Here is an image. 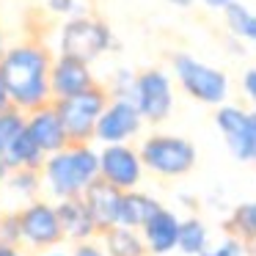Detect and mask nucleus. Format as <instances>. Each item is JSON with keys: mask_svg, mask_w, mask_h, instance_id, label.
Returning a JSON list of instances; mask_svg holds the SVG:
<instances>
[{"mask_svg": "<svg viewBox=\"0 0 256 256\" xmlns=\"http://www.w3.org/2000/svg\"><path fill=\"white\" fill-rule=\"evenodd\" d=\"M122 190L113 188L110 182H105V179H96V182L88 184V190L83 193V201L86 206H88L91 218H94L96 228L102 232H108V228L118 226V206H122Z\"/></svg>", "mask_w": 256, "mask_h": 256, "instance_id": "nucleus-14", "label": "nucleus"}, {"mask_svg": "<svg viewBox=\"0 0 256 256\" xmlns=\"http://www.w3.org/2000/svg\"><path fill=\"white\" fill-rule=\"evenodd\" d=\"M100 242L108 250V256H152L149 248H146L144 234L138 228L113 226L100 234Z\"/></svg>", "mask_w": 256, "mask_h": 256, "instance_id": "nucleus-18", "label": "nucleus"}, {"mask_svg": "<svg viewBox=\"0 0 256 256\" xmlns=\"http://www.w3.org/2000/svg\"><path fill=\"white\" fill-rule=\"evenodd\" d=\"M100 179V152L91 144H69L64 152L50 154L42 168V182L52 201L80 198L91 182Z\"/></svg>", "mask_w": 256, "mask_h": 256, "instance_id": "nucleus-2", "label": "nucleus"}, {"mask_svg": "<svg viewBox=\"0 0 256 256\" xmlns=\"http://www.w3.org/2000/svg\"><path fill=\"white\" fill-rule=\"evenodd\" d=\"M47 6L52 14H80V8H83L78 0H47Z\"/></svg>", "mask_w": 256, "mask_h": 256, "instance_id": "nucleus-28", "label": "nucleus"}, {"mask_svg": "<svg viewBox=\"0 0 256 256\" xmlns=\"http://www.w3.org/2000/svg\"><path fill=\"white\" fill-rule=\"evenodd\" d=\"M250 250H254V254H256V245H254V248H250Z\"/></svg>", "mask_w": 256, "mask_h": 256, "instance_id": "nucleus-39", "label": "nucleus"}, {"mask_svg": "<svg viewBox=\"0 0 256 256\" xmlns=\"http://www.w3.org/2000/svg\"><path fill=\"white\" fill-rule=\"evenodd\" d=\"M94 86L88 64L69 56H58L50 66V94L52 100H66V96L83 94Z\"/></svg>", "mask_w": 256, "mask_h": 256, "instance_id": "nucleus-13", "label": "nucleus"}, {"mask_svg": "<svg viewBox=\"0 0 256 256\" xmlns=\"http://www.w3.org/2000/svg\"><path fill=\"white\" fill-rule=\"evenodd\" d=\"M6 52H8V50L3 47V30H0V61H3V56H6Z\"/></svg>", "mask_w": 256, "mask_h": 256, "instance_id": "nucleus-38", "label": "nucleus"}, {"mask_svg": "<svg viewBox=\"0 0 256 256\" xmlns=\"http://www.w3.org/2000/svg\"><path fill=\"white\" fill-rule=\"evenodd\" d=\"M138 152L146 171L162 179H179L196 168V146L179 135H149Z\"/></svg>", "mask_w": 256, "mask_h": 256, "instance_id": "nucleus-3", "label": "nucleus"}, {"mask_svg": "<svg viewBox=\"0 0 256 256\" xmlns=\"http://www.w3.org/2000/svg\"><path fill=\"white\" fill-rule=\"evenodd\" d=\"M39 256H72V254H66V250H58V248H52V250H44V254H39Z\"/></svg>", "mask_w": 256, "mask_h": 256, "instance_id": "nucleus-36", "label": "nucleus"}, {"mask_svg": "<svg viewBox=\"0 0 256 256\" xmlns=\"http://www.w3.org/2000/svg\"><path fill=\"white\" fill-rule=\"evenodd\" d=\"M174 6H179V8H188V6H193L196 0H171Z\"/></svg>", "mask_w": 256, "mask_h": 256, "instance_id": "nucleus-37", "label": "nucleus"}, {"mask_svg": "<svg viewBox=\"0 0 256 256\" xmlns=\"http://www.w3.org/2000/svg\"><path fill=\"white\" fill-rule=\"evenodd\" d=\"M3 160L8 162V168H12V171H20V168L42 171V168H44L47 154H44V152H42L36 144H34V138H30L28 130H25V132L17 138V144H14L12 149H8V154L3 157Z\"/></svg>", "mask_w": 256, "mask_h": 256, "instance_id": "nucleus-20", "label": "nucleus"}, {"mask_svg": "<svg viewBox=\"0 0 256 256\" xmlns=\"http://www.w3.org/2000/svg\"><path fill=\"white\" fill-rule=\"evenodd\" d=\"M250 140H254V162H256V110L250 113Z\"/></svg>", "mask_w": 256, "mask_h": 256, "instance_id": "nucleus-34", "label": "nucleus"}, {"mask_svg": "<svg viewBox=\"0 0 256 256\" xmlns=\"http://www.w3.org/2000/svg\"><path fill=\"white\" fill-rule=\"evenodd\" d=\"M0 242H6V245H22L20 212H3V215H0Z\"/></svg>", "mask_w": 256, "mask_h": 256, "instance_id": "nucleus-26", "label": "nucleus"}, {"mask_svg": "<svg viewBox=\"0 0 256 256\" xmlns=\"http://www.w3.org/2000/svg\"><path fill=\"white\" fill-rule=\"evenodd\" d=\"M218 132L226 140V149L240 162H254V140H250V113L237 105H220L215 113Z\"/></svg>", "mask_w": 256, "mask_h": 256, "instance_id": "nucleus-11", "label": "nucleus"}, {"mask_svg": "<svg viewBox=\"0 0 256 256\" xmlns=\"http://www.w3.org/2000/svg\"><path fill=\"white\" fill-rule=\"evenodd\" d=\"M174 64V74H176L179 86L188 91L193 100L204 102V105H218L220 108L228 96V78L215 66L196 61L188 52H176L171 58Z\"/></svg>", "mask_w": 256, "mask_h": 256, "instance_id": "nucleus-5", "label": "nucleus"}, {"mask_svg": "<svg viewBox=\"0 0 256 256\" xmlns=\"http://www.w3.org/2000/svg\"><path fill=\"white\" fill-rule=\"evenodd\" d=\"M50 56L36 44H20L3 56L0 74L6 80L12 105L22 113H34L39 108L50 105Z\"/></svg>", "mask_w": 256, "mask_h": 256, "instance_id": "nucleus-1", "label": "nucleus"}, {"mask_svg": "<svg viewBox=\"0 0 256 256\" xmlns=\"http://www.w3.org/2000/svg\"><path fill=\"white\" fill-rule=\"evenodd\" d=\"M25 130H28V135L34 138V144L39 146L47 157L58 154V152H64L69 144H72L66 127H64V122H61V116H58V110H56L52 102L44 105V108H39V110H34V113H28Z\"/></svg>", "mask_w": 256, "mask_h": 256, "instance_id": "nucleus-12", "label": "nucleus"}, {"mask_svg": "<svg viewBox=\"0 0 256 256\" xmlns=\"http://www.w3.org/2000/svg\"><path fill=\"white\" fill-rule=\"evenodd\" d=\"M8 108H14V105H12V96H8L6 80H3V74H0V113L8 110Z\"/></svg>", "mask_w": 256, "mask_h": 256, "instance_id": "nucleus-31", "label": "nucleus"}, {"mask_svg": "<svg viewBox=\"0 0 256 256\" xmlns=\"http://www.w3.org/2000/svg\"><path fill=\"white\" fill-rule=\"evenodd\" d=\"M210 248V228L201 218H182V228H179V248L184 256H201Z\"/></svg>", "mask_w": 256, "mask_h": 256, "instance_id": "nucleus-21", "label": "nucleus"}, {"mask_svg": "<svg viewBox=\"0 0 256 256\" xmlns=\"http://www.w3.org/2000/svg\"><path fill=\"white\" fill-rule=\"evenodd\" d=\"M72 256H108V250L102 248V242L91 240V242H80V245H74Z\"/></svg>", "mask_w": 256, "mask_h": 256, "instance_id": "nucleus-29", "label": "nucleus"}, {"mask_svg": "<svg viewBox=\"0 0 256 256\" xmlns=\"http://www.w3.org/2000/svg\"><path fill=\"white\" fill-rule=\"evenodd\" d=\"M135 86H138V74L130 69H118L113 74V100H135Z\"/></svg>", "mask_w": 256, "mask_h": 256, "instance_id": "nucleus-27", "label": "nucleus"}, {"mask_svg": "<svg viewBox=\"0 0 256 256\" xmlns=\"http://www.w3.org/2000/svg\"><path fill=\"white\" fill-rule=\"evenodd\" d=\"M8 176H12V168H8V162L3 160V157H0V188H6Z\"/></svg>", "mask_w": 256, "mask_h": 256, "instance_id": "nucleus-33", "label": "nucleus"}, {"mask_svg": "<svg viewBox=\"0 0 256 256\" xmlns=\"http://www.w3.org/2000/svg\"><path fill=\"white\" fill-rule=\"evenodd\" d=\"M110 42L113 36L105 22L91 17H74L61 28V56L91 64L110 47Z\"/></svg>", "mask_w": 256, "mask_h": 256, "instance_id": "nucleus-7", "label": "nucleus"}, {"mask_svg": "<svg viewBox=\"0 0 256 256\" xmlns=\"http://www.w3.org/2000/svg\"><path fill=\"white\" fill-rule=\"evenodd\" d=\"M132 102L138 105L144 122H152V124L166 122L171 108H174V91H171L168 74L160 72V69H146V72H140Z\"/></svg>", "mask_w": 256, "mask_h": 256, "instance_id": "nucleus-9", "label": "nucleus"}, {"mask_svg": "<svg viewBox=\"0 0 256 256\" xmlns=\"http://www.w3.org/2000/svg\"><path fill=\"white\" fill-rule=\"evenodd\" d=\"M0 256H28V254H25L22 245H6V242H0Z\"/></svg>", "mask_w": 256, "mask_h": 256, "instance_id": "nucleus-32", "label": "nucleus"}, {"mask_svg": "<svg viewBox=\"0 0 256 256\" xmlns=\"http://www.w3.org/2000/svg\"><path fill=\"white\" fill-rule=\"evenodd\" d=\"M52 105H56L64 127H66L69 140L72 144H88L96 132L102 113H105V108L110 102H108V91L94 83L83 94L66 96V100H52Z\"/></svg>", "mask_w": 256, "mask_h": 256, "instance_id": "nucleus-4", "label": "nucleus"}, {"mask_svg": "<svg viewBox=\"0 0 256 256\" xmlns=\"http://www.w3.org/2000/svg\"><path fill=\"white\" fill-rule=\"evenodd\" d=\"M56 206H58V218H61V226H64V237L69 242L80 245V242H91L94 237H100V228H96L83 196L80 198L58 201Z\"/></svg>", "mask_w": 256, "mask_h": 256, "instance_id": "nucleus-16", "label": "nucleus"}, {"mask_svg": "<svg viewBox=\"0 0 256 256\" xmlns=\"http://www.w3.org/2000/svg\"><path fill=\"white\" fill-rule=\"evenodd\" d=\"M179 228H182V218H179L176 212L162 206V210L140 228L149 254L152 256H168L171 250H176L179 248Z\"/></svg>", "mask_w": 256, "mask_h": 256, "instance_id": "nucleus-15", "label": "nucleus"}, {"mask_svg": "<svg viewBox=\"0 0 256 256\" xmlns=\"http://www.w3.org/2000/svg\"><path fill=\"white\" fill-rule=\"evenodd\" d=\"M242 91L256 102V69H248V72L242 74Z\"/></svg>", "mask_w": 256, "mask_h": 256, "instance_id": "nucleus-30", "label": "nucleus"}, {"mask_svg": "<svg viewBox=\"0 0 256 256\" xmlns=\"http://www.w3.org/2000/svg\"><path fill=\"white\" fill-rule=\"evenodd\" d=\"M223 232L228 237H237L248 248L256 245V201H242L232 210V215L223 220Z\"/></svg>", "mask_w": 256, "mask_h": 256, "instance_id": "nucleus-19", "label": "nucleus"}, {"mask_svg": "<svg viewBox=\"0 0 256 256\" xmlns=\"http://www.w3.org/2000/svg\"><path fill=\"white\" fill-rule=\"evenodd\" d=\"M162 210V204L149 193H140V190H127L122 196V206H118V226L127 228H144L157 212Z\"/></svg>", "mask_w": 256, "mask_h": 256, "instance_id": "nucleus-17", "label": "nucleus"}, {"mask_svg": "<svg viewBox=\"0 0 256 256\" xmlns=\"http://www.w3.org/2000/svg\"><path fill=\"white\" fill-rule=\"evenodd\" d=\"M140 127H144V116H140L138 105L132 100H113L96 124L94 138L105 146L127 144L130 138L140 132Z\"/></svg>", "mask_w": 256, "mask_h": 256, "instance_id": "nucleus-10", "label": "nucleus"}, {"mask_svg": "<svg viewBox=\"0 0 256 256\" xmlns=\"http://www.w3.org/2000/svg\"><path fill=\"white\" fill-rule=\"evenodd\" d=\"M206 6H212V8H226V6H232L234 0H204Z\"/></svg>", "mask_w": 256, "mask_h": 256, "instance_id": "nucleus-35", "label": "nucleus"}, {"mask_svg": "<svg viewBox=\"0 0 256 256\" xmlns=\"http://www.w3.org/2000/svg\"><path fill=\"white\" fill-rule=\"evenodd\" d=\"M144 160L140 152L132 149L127 144H113L100 149V176L105 182H110L113 188H118L122 193L135 190L144 179Z\"/></svg>", "mask_w": 256, "mask_h": 256, "instance_id": "nucleus-8", "label": "nucleus"}, {"mask_svg": "<svg viewBox=\"0 0 256 256\" xmlns=\"http://www.w3.org/2000/svg\"><path fill=\"white\" fill-rule=\"evenodd\" d=\"M44 188V182H42V171H30V168H20V171H12V176H8L6 182V190L12 196H17V198L22 201H36V196H39V190Z\"/></svg>", "mask_w": 256, "mask_h": 256, "instance_id": "nucleus-22", "label": "nucleus"}, {"mask_svg": "<svg viewBox=\"0 0 256 256\" xmlns=\"http://www.w3.org/2000/svg\"><path fill=\"white\" fill-rule=\"evenodd\" d=\"M248 245L240 242L237 237H220L218 242H210V248L204 250L201 256H248Z\"/></svg>", "mask_w": 256, "mask_h": 256, "instance_id": "nucleus-25", "label": "nucleus"}, {"mask_svg": "<svg viewBox=\"0 0 256 256\" xmlns=\"http://www.w3.org/2000/svg\"><path fill=\"white\" fill-rule=\"evenodd\" d=\"M226 12V22L232 28V34L237 39H245V42H256V14L248 12L245 6L240 3H232V6L223 8Z\"/></svg>", "mask_w": 256, "mask_h": 256, "instance_id": "nucleus-24", "label": "nucleus"}, {"mask_svg": "<svg viewBox=\"0 0 256 256\" xmlns=\"http://www.w3.org/2000/svg\"><path fill=\"white\" fill-rule=\"evenodd\" d=\"M20 212V226H22V248L28 250H52L64 242V226L58 218V206L47 198H36L25 204Z\"/></svg>", "mask_w": 256, "mask_h": 256, "instance_id": "nucleus-6", "label": "nucleus"}, {"mask_svg": "<svg viewBox=\"0 0 256 256\" xmlns=\"http://www.w3.org/2000/svg\"><path fill=\"white\" fill-rule=\"evenodd\" d=\"M25 124H28V113L17 110V108L0 113V157H6L8 149L17 144V138L25 132Z\"/></svg>", "mask_w": 256, "mask_h": 256, "instance_id": "nucleus-23", "label": "nucleus"}]
</instances>
